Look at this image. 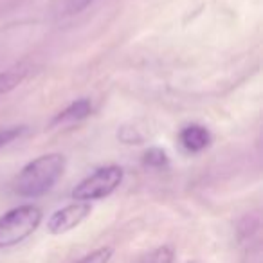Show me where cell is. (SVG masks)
<instances>
[{
    "mask_svg": "<svg viewBox=\"0 0 263 263\" xmlns=\"http://www.w3.org/2000/svg\"><path fill=\"white\" fill-rule=\"evenodd\" d=\"M65 172V157L62 154H45L27 162L15 180V191L20 197L36 198L54 187Z\"/></svg>",
    "mask_w": 263,
    "mask_h": 263,
    "instance_id": "cell-1",
    "label": "cell"
},
{
    "mask_svg": "<svg viewBox=\"0 0 263 263\" xmlns=\"http://www.w3.org/2000/svg\"><path fill=\"white\" fill-rule=\"evenodd\" d=\"M42 209L33 204H24L9 209L0 216V249H9L22 243L42 223Z\"/></svg>",
    "mask_w": 263,
    "mask_h": 263,
    "instance_id": "cell-2",
    "label": "cell"
},
{
    "mask_svg": "<svg viewBox=\"0 0 263 263\" xmlns=\"http://www.w3.org/2000/svg\"><path fill=\"white\" fill-rule=\"evenodd\" d=\"M123 177L124 172L121 166H103L74 187L72 198L76 202H88V204L92 200L106 198L119 187V184L123 182Z\"/></svg>",
    "mask_w": 263,
    "mask_h": 263,
    "instance_id": "cell-3",
    "label": "cell"
},
{
    "mask_svg": "<svg viewBox=\"0 0 263 263\" xmlns=\"http://www.w3.org/2000/svg\"><path fill=\"white\" fill-rule=\"evenodd\" d=\"M92 205L88 202H72V204L65 205V208L54 211L47 220V231L54 236L65 234L69 231L76 229L81 222L87 220L90 215Z\"/></svg>",
    "mask_w": 263,
    "mask_h": 263,
    "instance_id": "cell-4",
    "label": "cell"
},
{
    "mask_svg": "<svg viewBox=\"0 0 263 263\" xmlns=\"http://www.w3.org/2000/svg\"><path fill=\"white\" fill-rule=\"evenodd\" d=\"M179 141L184 150H187L190 154H198V152L205 150L211 144L213 136L205 126L193 123L187 124L186 128H182V132L179 134Z\"/></svg>",
    "mask_w": 263,
    "mask_h": 263,
    "instance_id": "cell-5",
    "label": "cell"
},
{
    "mask_svg": "<svg viewBox=\"0 0 263 263\" xmlns=\"http://www.w3.org/2000/svg\"><path fill=\"white\" fill-rule=\"evenodd\" d=\"M31 72L29 63H16V65L6 69L4 72H0V96L8 94V92L15 90L18 85L26 81V78Z\"/></svg>",
    "mask_w": 263,
    "mask_h": 263,
    "instance_id": "cell-6",
    "label": "cell"
},
{
    "mask_svg": "<svg viewBox=\"0 0 263 263\" xmlns=\"http://www.w3.org/2000/svg\"><path fill=\"white\" fill-rule=\"evenodd\" d=\"M92 114V103L90 99L87 98H81L76 99V101L70 103L67 108H63L58 116L54 117L52 123L58 124V123H74V121H81L85 117H88Z\"/></svg>",
    "mask_w": 263,
    "mask_h": 263,
    "instance_id": "cell-7",
    "label": "cell"
},
{
    "mask_svg": "<svg viewBox=\"0 0 263 263\" xmlns=\"http://www.w3.org/2000/svg\"><path fill=\"white\" fill-rule=\"evenodd\" d=\"M168 162H170V159H168V154H166L162 148H159V146H154V148H150V150H146L144 152V155H143V164L144 166H148V168H166L168 166Z\"/></svg>",
    "mask_w": 263,
    "mask_h": 263,
    "instance_id": "cell-8",
    "label": "cell"
},
{
    "mask_svg": "<svg viewBox=\"0 0 263 263\" xmlns=\"http://www.w3.org/2000/svg\"><path fill=\"white\" fill-rule=\"evenodd\" d=\"M114 256V249L112 247H99L96 251L85 254L83 258L76 259L74 263H108Z\"/></svg>",
    "mask_w": 263,
    "mask_h": 263,
    "instance_id": "cell-9",
    "label": "cell"
},
{
    "mask_svg": "<svg viewBox=\"0 0 263 263\" xmlns=\"http://www.w3.org/2000/svg\"><path fill=\"white\" fill-rule=\"evenodd\" d=\"M173 258H175L173 249L170 245H162V247L155 249L154 252H150L144 263H173Z\"/></svg>",
    "mask_w": 263,
    "mask_h": 263,
    "instance_id": "cell-10",
    "label": "cell"
},
{
    "mask_svg": "<svg viewBox=\"0 0 263 263\" xmlns=\"http://www.w3.org/2000/svg\"><path fill=\"white\" fill-rule=\"evenodd\" d=\"M27 128L26 126H9V128H2L0 130V150L8 144H11L13 141L20 139V137L26 134Z\"/></svg>",
    "mask_w": 263,
    "mask_h": 263,
    "instance_id": "cell-11",
    "label": "cell"
},
{
    "mask_svg": "<svg viewBox=\"0 0 263 263\" xmlns=\"http://www.w3.org/2000/svg\"><path fill=\"white\" fill-rule=\"evenodd\" d=\"M94 0H69V13H81L87 9Z\"/></svg>",
    "mask_w": 263,
    "mask_h": 263,
    "instance_id": "cell-12",
    "label": "cell"
},
{
    "mask_svg": "<svg viewBox=\"0 0 263 263\" xmlns=\"http://www.w3.org/2000/svg\"><path fill=\"white\" fill-rule=\"evenodd\" d=\"M190 263H197V261H190Z\"/></svg>",
    "mask_w": 263,
    "mask_h": 263,
    "instance_id": "cell-13",
    "label": "cell"
}]
</instances>
